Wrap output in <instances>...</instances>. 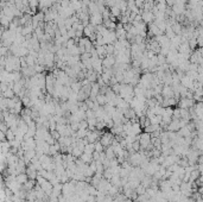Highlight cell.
Here are the masks:
<instances>
[{"instance_id":"cell-1","label":"cell","mask_w":203,"mask_h":202,"mask_svg":"<svg viewBox=\"0 0 203 202\" xmlns=\"http://www.w3.org/2000/svg\"><path fill=\"white\" fill-rule=\"evenodd\" d=\"M111 138H112V137H111L109 134H105V136L102 137V138H101V140H100V143H101V144H102V145H103V146H107V145H108V144H109V143H111Z\"/></svg>"}]
</instances>
